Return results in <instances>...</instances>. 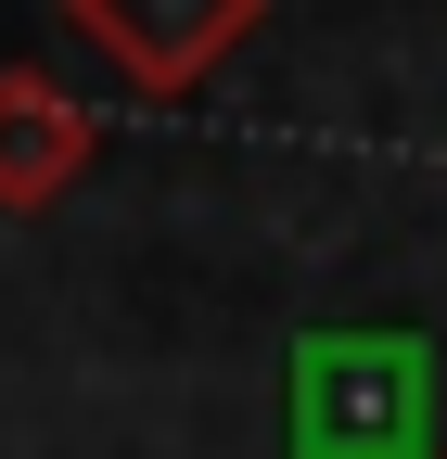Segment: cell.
Returning <instances> with one entry per match:
<instances>
[{"label": "cell", "mask_w": 447, "mask_h": 459, "mask_svg": "<svg viewBox=\"0 0 447 459\" xmlns=\"http://www.w3.org/2000/svg\"><path fill=\"white\" fill-rule=\"evenodd\" d=\"M65 26H77L141 102H192V90L268 26V0H65Z\"/></svg>", "instance_id": "obj_1"}, {"label": "cell", "mask_w": 447, "mask_h": 459, "mask_svg": "<svg viewBox=\"0 0 447 459\" xmlns=\"http://www.w3.org/2000/svg\"><path fill=\"white\" fill-rule=\"evenodd\" d=\"M90 153H102V128H90V102H77L65 77L0 65V217L65 204V192L90 179Z\"/></svg>", "instance_id": "obj_2"}]
</instances>
